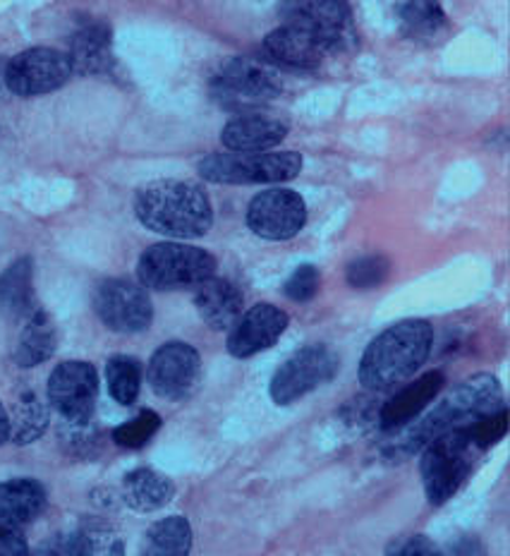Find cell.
<instances>
[{
  "instance_id": "obj_1",
  "label": "cell",
  "mask_w": 510,
  "mask_h": 556,
  "mask_svg": "<svg viewBox=\"0 0 510 556\" xmlns=\"http://www.w3.org/2000/svg\"><path fill=\"white\" fill-rule=\"evenodd\" d=\"M506 408L503 389L498 379L492 375H474L460 381L454 391L434 405V410L424 415L420 422H415L408 430H400L398 439L388 444L391 458H408L415 451L424 448L436 437L454 430H466V427L484 420L486 415Z\"/></svg>"
},
{
  "instance_id": "obj_2",
  "label": "cell",
  "mask_w": 510,
  "mask_h": 556,
  "mask_svg": "<svg viewBox=\"0 0 510 556\" xmlns=\"http://www.w3.org/2000/svg\"><path fill=\"white\" fill-rule=\"evenodd\" d=\"M139 224L158 236L200 238L214 226V206L202 185L164 178L146 182L135 194Z\"/></svg>"
},
{
  "instance_id": "obj_3",
  "label": "cell",
  "mask_w": 510,
  "mask_h": 556,
  "mask_svg": "<svg viewBox=\"0 0 510 556\" xmlns=\"http://www.w3.org/2000/svg\"><path fill=\"white\" fill-rule=\"evenodd\" d=\"M434 329L424 319H403L381 331L367 345L359 363V381L372 391H386L408 381L432 353Z\"/></svg>"
},
{
  "instance_id": "obj_4",
  "label": "cell",
  "mask_w": 510,
  "mask_h": 556,
  "mask_svg": "<svg viewBox=\"0 0 510 556\" xmlns=\"http://www.w3.org/2000/svg\"><path fill=\"white\" fill-rule=\"evenodd\" d=\"M216 271L212 252L182 242H156L137 262V278L152 291H184L196 288Z\"/></svg>"
},
{
  "instance_id": "obj_5",
  "label": "cell",
  "mask_w": 510,
  "mask_h": 556,
  "mask_svg": "<svg viewBox=\"0 0 510 556\" xmlns=\"http://www.w3.org/2000/svg\"><path fill=\"white\" fill-rule=\"evenodd\" d=\"M482 456V451L472 444L466 430H454L424 446L422 454V482L424 494L432 506H444L454 496L462 482L470 478L474 460Z\"/></svg>"
},
{
  "instance_id": "obj_6",
  "label": "cell",
  "mask_w": 510,
  "mask_h": 556,
  "mask_svg": "<svg viewBox=\"0 0 510 556\" xmlns=\"http://www.w3.org/2000/svg\"><path fill=\"white\" fill-rule=\"evenodd\" d=\"M200 176L218 185H257L285 182L299 176L303 154L264 152V154H208L200 161Z\"/></svg>"
},
{
  "instance_id": "obj_7",
  "label": "cell",
  "mask_w": 510,
  "mask_h": 556,
  "mask_svg": "<svg viewBox=\"0 0 510 556\" xmlns=\"http://www.w3.org/2000/svg\"><path fill=\"white\" fill-rule=\"evenodd\" d=\"M341 361L329 345H307L288 357V361L276 369L271 379V401L276 405H290L307 393L329 384L339 375Z\"/></svg>"
},
{
  "instance_id": "obj_8",
  "label": "cell",
  "mask_w": 510,
  "mask_h": 556,
  "mask_svg": "<svg viewBox=\"0 0 510 556\" xmlns=\"http://www.w3.org/2000/svg\"><path fill=\"white\" fill-rule=\"evenodd\" d=\"M69 75H73V65L67 53L41 46V49L22 51L13 61H8L3 79L15 97H39L61 89Z\"/></svg>"
},
{
  "instance_id": "obj_9",
  "label": "cell",
  "mask_w": 510,
  "mask_h": 556,
  "mask_svg": "<svg viewBox=\"0 0 510 556\" xmlns=\"http://www.w3.org/2000/svg\"><path fill=\"white\" fill-rule=\"evenodd\" d=\"M94 309L115 333H139L154 321V305L144 288L125 278H109L97 288Z\"/></svg>"
},
{
  "instance_id": "obj_10",
  "label": "cell",
  "mask_w": 510,
  "mask_h": 556,
  "mask_svg": "<svg viewBox=\"0 0 510 556\" xmlns=\"http://www.w3.org/2000/svg\"><path fill=\"white\" fill-rule=\"evenodd\" d=\"M99 396L97 369L82 361L58 365L49 377V401L65 422H91Z\"/></svg>"
},
{
  "instance_id": "obj_11",
  "label": "cell",
  "mask_w": 510,
  "mask_h": 556,
  "mask_svg": "<svg viewBox=\"0 0 510 556\" xmlns=\"http://www.w3.org/2000/svg\"><path fill=\"white\" fill-rule=\"evenodd\" d=\"M216 94L233 106H259L283 91L273 70L254 58H230L214 79Z\"/></svg>"
},
{
  "instance_id": "obj_12",
  "label": "cell",
  "mask_w": 510,
  "mask_h": 556,
  "mask_svg": "<svg viewBox=\"0 0 510 556\" xmlns=\"http://www.w3.org/2000/svg\"><path fill=\"white\" fill-rule=\"evenodd\" d=\"M307 224V204L295 190H266L247 206V226L264 240H290Z\"/></svg>"
},
{
  "instance_id": "obj_13",
  "label": "cell",
  "mask_w": 510,
  "mask_h": 556,
  "mask_svg": "<svg viewBox=\"0 0 510 556\" xmlns=\"http://www.w3.org/2000/svg\"><path fill=\"white\" fill-rule=\"evenodd\" d=\"M149 387L154 389L156 396L168 401L188 399L200 384L202 361L200 353L190 343L170 341L161 345L152 355V363L146 369Z\"/></svg>"
},
{
  "instance_id": "obj_14",
  "label": "cell",
  "mask_w": 510,
  "mask_h": 556,
  "mask_svg": "<svg viewBox=\"0 0 510 556\" xmlns=\"http://www.w3.org/2000/svg\"><path fill=\"white\" fill-rule=\"evenodd\" d=\"M288 20L315 31L327 43L331 53L347 51L357 43V34L353 25V10L335 0H307V3L288 5Z\"/></svg>"
},
{
  "instance_id": "obj_15",
  "label": "cell",
  "mask_w": 510,
  "mask_h": 556,
  "mask_svg": "<svg viewBox=\"0 0 510 556\" xmlns=\"http://www.w3.org/2000/svg\"><path fill=\"white\" fill-rule=\"evenodd\" d=\"M288 329V315L271 303H262L247 309L245 315L238 319L228 336V353L233 357H252L269 348L281 339Z\"/></svg>"
},
{
  "instance_id": "obj_16",
  "label": "cell",
  "mask_w": 510,
  "mask_h": 556,
  "mask_svg": "<svg viewBox=\"0 0 510 556\" xmlns=\"http://www.w3.org/2000/svg\"><path fill=\"white\" fill-rule=\"evenodd\" d=\"M264 51L276 63L299 70L319 67L331 51L327 49L315 31L299 25V22H285L278 29H273L269 37L264 39Z\"/></svg>"
},
{
  "instance_id": "obj_17",
  "label": "cell",
  "mask_w": 510,
  "mask_h": 556,
  "mask_svg": "<svg viewBox=\"0 0 510 556\" xmlns=\"http://www.w3.org/2000/svg\"><path fill=\"white\" fill-rule=\"evenodd\" d=\"M288 137V125L269 115H238L221 130V142L230 154H264Z\"/></svg>"
},
{
  "instance_id": "obj_18",
  "label": "cell",
  "mask_w": 510,
  "mask_h": 556,
  "mask_svg": "<svg viewBox=\"0 0 510 556\" xmlns=\"http://www.w3.org/2000/svg\"><path fill=\"white\" fill-rule=\"evenodd\" d=\"M446 387V379L442 372H426L412 384L400 389L396 396H391L384 408L379 413V425L384 432H398L408 427L415 417H420L424 408L432 403L442 389Z\"/></svg>"
},
{
  "instance_id": "obj_19",
  "label": "cell",
  "mask_w": 510,
  "mask_h": 556,
  "mask_svg": "<svg viewBox=\"0 0 510 556\" xmlns=\"http://www.w3.org/2000/svg\"><path fill=\"white\" fill-rule=\"evenodd\" d=\"M194 305L208 327L214 331H226L233 329L242 317L245 298L235 283L212 276L194 288Z\"/></svg>"
},
{
  "instance_id": "obj_20",
  "label": "cell",
  "mask_w": 510,
  "mask_h": 556,
  "mask_svg": "<svg viewBox=\"0 0 510 556\" xmlns=\"http://www.w3.org/2000/svg\"><path fill=\"white\" fill-rule=\"evenodd\" d=\"M69 65L79 75L109 73L113 65L111 53V27L103 22H87L69 39Z\"/></svg>"
},
{
  "instance_id": "obj_21",
  "label": "cell",
  "mask_w": 510,
  "mask_h": 556,
  "mask_svg": "<svg viewBox=\"0 0 510 556\" xmlns=\"http://www.w3.org/2000/svg\"><path fill=\"white\" fill-rule=\"evenodd\" d=\"M46 508V490L37 480L0 482V526L20 528L37 520Z\"/></svg>"
},
{
  "instance_id": "obj_22",
  "label": "cell",
  "mask_w": 510,
  "mask_h": 556,
  "mask_svg": "<svg viewBox=\"0 0 510 556\" xmlns=\"http://www.w3.org/2000/svg\"><path fill=\"white\" fill-rule=\"evenodd\" d=\"M123 496L125 504L135 508L139 514H152L170 504L173 496H176V486L156 470L139 468L130 475H125L123 480Z\"/></svg>"
},
{
  "instance_id": "obj_23",
  "label": "cell",
  "mask_w": 510,
  "mask_h": 556,
  "mask_svg": "<svg viewBox=\"0 0 510 556\" xmlns=\"http://www.w3.org/2000/svg\"><path fill=\"white\" fill-rule=\"evenodd\" d=\"M55 343H58V336H55V327H53L51 317L46 315L43 309L37 307L27 317L25 329H22V333H20L13 361L20 367H37L53 355Z\"/></svg>"
},
{
  "instance_id": "obj_24",
  "label": "cell",
  "mask_w": 510,
  "mask_h": 556,
  "mask_svg": "<svg viewBox=\"0 0 510 556\" xmlns=\"http://www.w3.org/2000/svg\"><path fill=\"white\" fill-rule=\"evenodd\" d=\"M0 309L10 317H29L34 309V264L29 257L13 262L0 276Z\"/></svg>"
},
{
  "instance_id": "obj_25",
  "label": "cell",
  "mask_w": 510,
  "mask_h": 556,
  "mask_svg": "<svg viewBox=\"0 0 510 556\" xmlns=\"http://www.w3.org/2000/svg\"><path fill=\"white\" fill-rule=\"evenodd\" d=\"M192 549V528L188 518L168 516L146 530L142 556H188Z\"/></svg>"
},
{
  "instance_id": "obj_26",
  "label": "cell",
  "mask_w": 510,
  "mask_h": 556,
  "mask_svg": "<svg viewBox=\"0 0 510 556\" xmlns=\"http://www.w3.org/2000/svg\"><path fill=\"white\" fill-rule=\"evenodd\" d=\"M46 427H49V410H46V405L39 401L37 393L25 391L15 403L13 417H10V439L15 444L25 446L37 442L46 432Z\"/></svg>"
},
{
  "instance_id": "obj_27",
  "label": "cell",
  "mask_w": 510,
  "mask_h": 556,
  "mask_svg": "<svg viewBox=\"0 0 510 556\" xmlns=\"http://www.w3.org/2000/svg\"><path fill=\"white\" fill-rule=\"evenodd\" d=\"M75 556H125V544L118 530L101 520H87L73 535Z\"/></svg>"
},
{
  "instance_id": "obj_28",
  "label": "cell",
  "mask_w": 510,
  "mask_h": 556,
  "mask_svg": "<svg viewBox=\"0 0 510 556\" xmlns=\"http://www.w3.org/2000/svg\"><path fill=\"white\" fill-rule=\"evenodd\" d=\"M106 381L111 396L120 405H132L142 387V365L130 355H115L106 365Z\"/></svg>"
},
{
  "instance_id": "obj_29",
  "label": "cell",
  "mask_w": 510,
  "mask_h": 556,
  "mask_svg": "<svg viewBox=\"0 0 510 556\" xmlns=\"http://www.w3.org/2000/svg\"><path fill=\"white\" fill-rule=\"evenodd\" d=\"M398 17L403 20L405 31L415 39H429L436 37L438 29L446 27V13L438 3H403L398 5Z\"/></svg>"
},
{
  "instance_id": "obj_30",
  "label": "cell",
  "mask_w": 510,
  "mask_h": 556,
  "mask_svg": "<svg viewBox=\"0 0 510 556\" xmlns=\"http://www.w3.org/2000/svg\"><path fill=\"white\" fill-rule=\"evenodd\" d=\"M391 274V262L384 254H365V257H357L345 269L347 286L355 288V291H372V288L381 286Z\"/></svg>"
},
{
  "instance_id": "obj_31",
  "label": "cell",
  "mask_w": 510,
  "mask_h": 556,
  "mask_svg": "<svg viewBox=\"0 0 510 556\" xmlns=\"http://www.w3.org/2000/svg\"><path fill=\"white\" fill-rule=\"evenodd\" d=\"M161 427V417L154 410H142L135 420L123 422L118 430L113 432V442L123 448H139L152 439Z\"/></svg>"
},
{
  "instance_id": "obj_32",
  "label": "cell",
  "mask_w": 510,
  "mask_h": 556,
  "mask_svg": "<svg viewBox=\"0 0 510 556\" xmlns=\"http://www.w3.org/2000/svg\"><path fill=\"white\" fill-rule=\"evenodd\" d=\"M506 432H508V410L506 408L496 410L492 415H486L484 420L468 427V434L472 439V444L477 446L482 454H484L486 448H492L494 444L501 442V439L506 437Z\"/></svg>"
},
{
  "instance_id": "obj_33",
  "label": "cell",
  "mask_w": 510,
  "mask_h": 556,
  "mask_svg": "<svg viewBox=\"0 0 510 556\" xmlns=\"http://www.w3.org/2000/svg\"><path fill=\"white\" fill-rule=\"evenodd\" d=\"M319 286H321V276L317 266L303 264L297 266L293 276L288 278L283 286V293L285 298L293 300V303H309V300L319 293Z\"/></svg>"
},
{
  "instance_id": "obj_34",
  "label": "cell",
  "mask_w": 510,
  "mask_h": 556,
  "mask_svg": "<svg viewBox=\"0 0 510 556\" xmlns=\"http://www.w3.org/2000/svg\"><path fill=\"white\" fill-rule=\"evenodd\" d=\"M386 556H444V554L429 538L410 535V538H403V540L393 542L388 552H386Z\"/></svg>"
},
{
  "instance_id": "obj_35",
  "label": "cell",
  "mask_w": 510,
  "mask_h": 556,
  "mask_svg": "<svg viewBox=\"0 0 510 556\" xmlns=\"http://www.w3.org/2000/svg\"><path fill=\"white\" fill-rule=\"evenodd\" d=\"M0 556H29V544L17 528L0 526Z\"/></svg>"
},
{
  "instance_id": "obj_36",
  "label": "cell",
  "mask_w": 510,
  "mask_h": 556,
  "mask_svg": "<svg viewBox=\"0 0 510 556\" xmlns=\"http://www.w3.org/2000/svg\"><path fill=\"white\" fill-rule=\"evenodd\" d=\"M29 556H75L73 552V538L58 535L41 542L37 549L29 552Z\"/></svg>"
},
{
  "instance_id": "obj_37",
  "label": "cell",
  "mask_w": 510,
  "mask_h": 556,
  "mask_svg": "<svg viewBox=\"0 0 510 556\" xmlns=\"http://www.w3.org/2000/svg\"><path fill=\"white\" fill-rule=\"evenodd\" d=\"M10 439V415L5 410V405L0 403V446H3Z\"/></svg>"
}]
</instances>
